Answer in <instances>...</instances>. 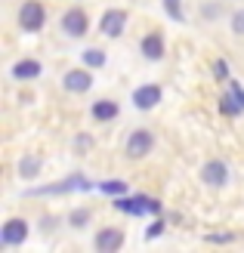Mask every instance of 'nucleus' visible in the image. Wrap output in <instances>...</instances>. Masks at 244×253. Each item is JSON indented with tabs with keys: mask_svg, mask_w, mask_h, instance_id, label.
Wrapping results in <instances>:
<instances>
[{
	"mask_svg": "<svg viewBox=\"0 0 244 253\" xmlns=\"http://www.w3.org/2000/svg\"><path fill=\"white\" fill-rule=\"evenodd\" d=\"M44 19H47L44 3H37V0L22 3V9H19V25H22L25 31H41L44 28Z\"/></svg>",
	"mask_w": 244,
	"mask_h": 253,
	"instance_id": "f257e3e1",
	"label": "nucleus"
},
{
	"mask_svg": "<svg viewBox=\"0 0 244 253\" xmlns=\"http://www.w3.org/2000/svg\"><path fill=\"white\" fill-rule=\"evenodd\" d=\"M151 133L148 130H133L130 133V139H127V155H130L133 161H139V158H146L148 151H151Z\"/></svg>",
	"mask_w": 244,
	"mask_h": 253,
	"instance_id": "f03ea898",
	"label": "nucleus"
},
{
	"mask_svg": "<svg viewBox=\"0 0 244 253\" xmlns=\"http://www.w3.org/2000/svg\"><path fill=\"white\" fill-rule=\"evenodd\" d=\"M124 25H127V16H124V9H108L105 16H102L99 28H102V34H105V37H121Z\"/></svg>",
	"mask_w": 244,
	"mask_h": 253,
	"instance_id": "7ed1b4c3",
	"label": "nucleus"
},
{
	"mask_svg": "<svg viewBox=\"0 0 244 253\" xmlns=\"http://www.w3.org/2000/svg\"><path fill=\"white\" fill-rule=\"evenodd\" d=\"M121 244H124L121 229H99V235H96V250L99 253H114Z\"/></svg>",
	"mask_w": 244,
	"mask_h": 253,
	"instance_id": "20e7f679",
	"label": "nucleus"
},
{
	"mask_svg": "<svg viewBox=\"0 0 244 253\" xmlns=\"http://www.w3.org/2000/svg\"><path fill=\"white\" fill-rule=\"evenodd\" d=\"M62 31L71 34V37H84L87 34V16L81 9H68L65 16H62Z\"/></svg>",
	"mask_w": 244,
	"mask_h": 253,
	"instance_id": "39448f33",
	"label": "nucleus"
},
{
	"mask_svg": "<svg viewBox=\"0 0 244 253\" xmlns=\"http://www.w3.org/2000/svg\"><path fill=\"white\" fill-rule=\"evenodd\" d=\"M161 102V86H155V84H148V86H139V90L133 93V105L136 108H155Z\"/></svg>",
	"mask_w": 244,
	"mask_h": 253,
	"instance_id": "423d86ee",
	"label": "nucleus"
},
{
	"mask_svg": "<svg viewBox=\"0 0 244 253\" xmlns=\"http://www.w3.org/2000/svg\"><path fill=\"white\" fill-rule=\"evenodd\" d=\"M25 235H28V222H25V219H9L3 225V232H0L3 244H22Z\"/></svg>",
	"mask_w": 244,
	"mask_h": 253,
	"instance_id": "0eeeda50",
	"label": "nucleus"
},
{
	"mask_svg": "<svg viewBox=\"0 0 244 253\" xmlns=\"http://www.w3.org/2000/svg\"><path fill=\"white\" fill-rule=\"evenodd\" d=\"M201 179L207 182V185H223L229 179V170H226V164L223 161H210L207 167L201 170Z\"/></svg>",
	"mask_w": 244,
	"mask_h": 253,
	"instance_id": "6e6552de",
	"label": "nucleus"
},
{
	"mask_svg": "<svg viewBox=\"0 0 244 253\" xmlns=\"http://www.w3.org/2000/svg\"><path fill=\"white\" fill-rule=\"evenodd\" d=\"M90 84H93V81H90V74H87V71H68V74H65V81H62V86H65L68 93H87V90H90Z\"/></svg>",
	"mask_w": 244,
	"mask_h": 253,
	"instance_id": "1a4fd4ad",
	"label": "nucleus"
},
{
	"mask_svg": "<svg viewBox=\"0 0 244 253\" xmlns=\"http://www.w3.org/2000/svg\"><path fill=\"white\" fill-rule=\"evenodd\" d=\"M143 56L151 59V62H158L164 56V41H161V34H146L143 37Z\"/></svg>",
	"mask_w": 244,
	"mask_h": 253,
	"instance_id": "9d476101",
	"label": "nucleus"
},
{
	"mask_svg": "<svg viewBox=\"0 0 244 253\" xmlns=\"http://www.w3.org/2000/svg\"><path fill=\"white\" fill-rule=\"evenodd\" d=\"M93 118H96V121H111V118H118V105H114L111 99H99V102H93Z\"/></svg>",
	"mask_w": 244,
	"mask_h": 253,
	"instance_id": "9b49d317",
	"label": "nucleus"
},
{
	"mask_svg": "<svg viewBox=\"0 0 244 253\" xmlns=\"http://www.w3.org/2000/svg\"><path fill=\"white\" fill-rule=\"evenodd\" d=\"M37 74H41V65H37V62H19V65H12V78L16 81H31V78H37Z\"/></svg>",
	"mask_w": 244,
	"mask_h": 253,
	"instance_id": "f8f14e48",
	"label": "nucleus"
},
{
	"mask_svg": "<svg viewBox=\"0 0 244 253\" xmlns=\"http://www.w3.org/2000/svg\"><path fill=\"white\" fill-rule=\"evenodd\" d=\"M19 170H22V176H25V179H34V176H37V170H41V161H37L34 155H28V158H22Z\"/></svg>",
	"mask_w": 244,
	"mask_h": 253,
	"instance_id": "ddd939ff",
	"label": "nucleus"
},
{
	"mask_svg": "<svg viewBox=\"0 0 244 253\" xmlns=\"http://www.w3.org/2000/svg\"><path fill=\"white\" fill-rule=\"evenodd\" d=\"M84 62H87L90 68H102V65H105V53H102V49H87Z\"/></svg>",
	"mask_w": 244,
	"mask_h": 253,
	"instance_id": "4468645a",
	"label": "nucleus"
},
{
	"mask_svg": "<svg viewBox=\"0 0 244 253\" xmlns=\"http://www.w3.org/2000/svg\"><path fill=\"white\" fill-rule=\"evenodd\" d=\"M232 31L235 34H244V9H238L235 16H232Z\"/></svg>",
	"mask_w": 244,
	"mask_h": 253,
	"instance_id": "2eb2a0df",
	"label": "nucleus"
},
{
	"mask_svg": "<svg viewBox=\"0 0 244 253\" xmlns=\"http://www.w3.org/2000/svg\"><path fill=\"white\" fill-rule=\"evenodd\" d=\"M164 3H167V12H170V16L179 22V19H183V9H179V0H164Z\"/></svg>",
	"mask_w": 244,
	"mask_h": 253,
	"instance_id": "dca6fc26",
	"label": "nucleus"
},
{
	"mask_svg": "<svg viewBox=\"0 0 244 253\" xmlns=\"http://www.w3.org/2000/svg\"><path fill=\"white\" fill-rule=\"evenodd\" d=\"M99 188H102V192H111V195H118V192H127V185H124V182H102Z\"/></svg>",
	"mask_w": 244,
	"mask_h": 253,
	"instance_id": "f3484780",
	"label": "nucleus"
},
{
	"mask_svg": "<svg viewBox=\"0 0 244 253\" xmlns=\"http://www.w3.org/2000/svg\"><path fill=\"white\" fill-rule=\"evenodd\" d=\"M213 71H216V78H220V81H226V78H229V65H226V62H216Z\"/></svg>",
	"mask_w": 244,
	"mask_h": 253,
	"instance_id": "a211bd4d",
	"label": "nucleus"
},
{
	"mask_svg": "<svg viewBox=\"0 0 244 253\" xmlns=\"http://www.w3.org/2000/svg\"><path fill=\"white\" fill-rule=\"evenodd\" d=\"M161 232H164V222H151V229L146 232V238H158Z\"/></svg>",
	"mask_w": 244,
	"mask_h": 253,
	"instance_id": "6ab92c4d",
	"label": "nucleus"
},
{
	"mask_svg": "<svg viewBox=\"0 0 244 253\" xmlns=\"http://www.w3.org/2000/svg\"><path fill=\"white\" fill-rule=\"evenodd\" d=\"M71 222H74V225H84V222H87V213L81 210V213H78V216H71Z\"/></svg>",
	"mask_w": 244,
	"mask_h": 253,
	"instance_id": "aec40b11",
	"label": "nucleus"
},
{
	"mask_svg": "<svg viewBox=\"0 0 244 253\" xmlns=\"http://www.w3.org/2000/svg\"><path fill=\"white\" fill-rule=\"evenodd\" d=\"M78 148H81V151H84V148H90V139H87V136H81V139H78Z\"/></svg>",
	"mask_w": 244,
	"mask_h": 253,
	"instance_id": "412c9836",
	"label": "nucleus"
}]
</instances>
